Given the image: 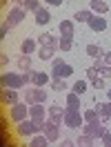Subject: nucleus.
<instances>
[{
    "label": "nucleus",
    "mask_w": 111,
    "mask_h": 147,
    "mask_svg": "<svg viewBox=\"0 0 111 147\" xmlns=\"http://www.w3.org/2000/svg\"><path fill=\"white\" fill-rule=\"evenodd\" d=\"M16 134H18V136L31 138V136H36V134H42V125H38L36 120L27 118V120H22V123L16 125Z\"/></svg>",
    "instance_id": "f257e3e1"
},
{
    "label": "nucleus",
    "mask_w": 111,
    "mask_h": 147,
    "mask_svg": "<svg viewBox=\"0 0 111 147\" xmlns=\"http://www.w3.org/2000/svg\"><path fill=\"white\" fill-rule=\"evenodd\" d=\"M47 100V92H42V87H25V102H27L29 107L31 105H38V102H42L45 105Z\"/></svg>",
    "instance_id": "f03ea898"
},
{
    "label": "nucleus",
    "mask_w": 111,
    "mask_h": 147,
    "mask_svg": "<svg viewBox=\"0 0 111 147\" xmlns=\"http://www.w3.org/2000/svg\"><path fill=\"white\" fill-rule=\"evenodd\" d=\"M0 85L9 87V89H22V87H27L25 80H22V74H11V71H5L0 76Z\"/></svg>",
    "instance_id": "7ed1b4c3"
},
{
    "label": "nucleus",
    "mask_w": 111,
    "mask_h": 147,
    "mask_svg": "<svg viewBox=\"0 0 111 147\" xmlns=\"http://www.w3.org/2000/svg\"><path fill=\"white\" fill-rule=\"evenodd\" d=\"M9 118L18 125V123H22V120H27L29 118V105L25 100H20L16 102V105H11L9 107Z\"/></svg>",
    "instance_id": "20e7f679"
},
{
    "label": "nucleus",
    "mask_w": 111,
    "mask_h": 147,
    "mask_svg": "<svg viewBox=\"0 0 111 147\" xmlns=\"http://www.w3.org/2000/svg\"><path fill=\"white\" fill-rule=\"evenodd\" d=\"M65 125L69 129H78L84 125V116L80 109H67L65 111Z\"/></svg>",
    "instance_id": "39448f33"
},
{
    "label": "nucleus",
    "mask_w": 111,
    "mask_h": 147,
    "mask_svg": "<svg viewBox=\"0 0 111 147\" xmlns=\"http://www.w3.org/2000/svg\"><path fill=\"white\" fill-rule=\"evenodd\" d=\"M29 118L36 120L38 125H42V123L49 118V111L45 109V105H42V102H38V105H31V107H29Z\"/></svg>",
    "instance_id": "423d86ee"
},
{
    "label": "nucleus",
    "mask_w": 111,
    "mask_h": 147,
    "mask_svg": "<svg viewBox=\"0 0 111 147\" xmlns=\"http://www.w3.org/2000/svg\"><path fill=\"white\" fill-rule=\"evenodd\" d=\"M42 134L49 138V143H56V140H60V125H56V123H51L47 118L42 123Z\"/></svg>",
    "instance_id": "0eeeda50"
},
{
    "label": "nucleus",
    "mask_w": 111,
    "mask_h": 147,
    "mask_svg": "<svg viewBox=\"0 0 111 147\" xmlns=\"http://www.w3.org/2000/svg\"><path fill=\"white\" fill-rule=\"evenodd\" d=\"M25 16H27V9H25V7H13V9L7 13V20H5V22H7L9 27H16V25H20V22L25 20Z\"/></svg>",
    "instance_id": "6e6552de"
},
{
    "label": "nucleus",
    "mask_w": 111,
    "mask_h": 147,
    "mask_svg": "<svg viewBox=\"0 0 111 147\" xmlns=\"http://www.w3.org/2000/svg\"><path fill=\"white\" fill-rule=\"evenodd\" d=\"M0 100H2V105H5V107H11V105L20 102L18 89H9V87H2V92H0Z\"/></svg>",
    "instance_id": "1a4fd4ad"
},
{
    "label": "nucleus",
    "mask_w": 111,
    "mask_h": 147,
    "mask_svg": "<svg viewBox=\"0 0 111 147\" xmlns=\"http://www.w3.org/2000/svg\"><path fill=\"white\" fill-rule=\"evenodd\" d=\"M104 131L107 129L102 127V123H84L82 125V134H87V136H91V138H102Z\"/></svg>",
    "instance_id": "9d476101"
},
{
    "label": "nucleus",
    "mask_w": 111,
    "mask_h": 147,
    "mask_svg": "<svg viewBox=\"0 0 111 147\" xmlns=\"http://www.w3.org/2000/svg\"><path fill=\"white\" fill-rule=\"evenodd\" d=\"M38 45L40 47H49V49H60V38H56L53 34H42L38 36Z\"/></svg>",
    "instance_id": "9b49d317"
},
{
    "label": "nucleus",
    "mask_w": 111,
    "mask_h": 147,
    "mask_svg": "<svg viewBox=\"0 0 111 147\" xmlns=\"http://www.w3.org/2000/svg\"><path fill=\"white\" fill-rule=\"evenodd\" d=\"M71 74H74V67H71V65H60V67H51V80H58V78H69V76H71Z\"/></svg>",
    "instance_id": "f8f14e48"
},
{
    "label": "nucleus",
    "mask_w": 111,
    "mask_h": 147,
    "mask_svg": "<svg viewBox=\"0 0 111 147\" xmlns=\"http://www.w3.org/2000/svg\"><path fill=\"white\" fill-rule=\"evenodd\" d=\"M87 25H89L91 31H104V29H107V18H104V16H98V13H93Z\"/></svg>",
    "instance_id": "ddd939ff"
},
{
    "label": "nucleus",
    "mask_w": 111,
    "mask_h": 147,
    "mask_svg": "<svg viewBox=\"0 0 111 147\" xmlns=\"http://www.w3.org/2000/svg\"><path fill=\"white\" fill-rule=\"evenodd\" d=\"M38 40L36 38H25V40H22V42H20V51H22V54H27V56H31V54H36L38 51Z\"/></svg>",
    "instance_id": "4468645a"
},
{
    "label": "nucleus",
    "mask_w": 111,
    "mask_h": 147,
    "mask_svg": "<svg viewBox=\"0 0 111 147\" xmlns=\"http://www.w3.org/2000/svg\"><path fill=\"white\" fill-rule=\"evenodd\" d=\"M89 9H91L93 13H98V16H104V13L111 11V7L104 2V0H91V2H89Z\"/></svg>",
    "instance_id": "2eb2a0df"
},
{
    "label": "nucleus",
    "mask_w": 111,
    "mask_h": 147,
    "mask_svg": "<svg viewBox=\"0 0 111 147\" xmlns=\"http://www.w3.org/2000/svg\"><path fill=\"white\" fill-rule=\"evenodd\" d=\"M47 83H51V74L33 71V80H31V85H33V87H45Z\"/></svg>",
    "instance_id": "dca6fc26"
},
{
    "label": "nucleus",
    "mask_w": 111,
    "mask_h": 147,
    "mask_svg": "<svg viewBox=\"0 0 111 147\" xmlns=\"http://www.w3.org/2000/svg\"><path fill=\"white\" fill-rule=\"evenodd\" d=\"M65 105H67V109H80V96L76 92H69L65 96Z\"/></svg>",
    "instance_id": "f3484780"
},
{
    "label": "nucleus",
    "mask_w": 111,
    "mask_h": 147,
    "mask_svg": "<svg viewBox=\"0 0 111 147\" xmlns=\"http://www.w3.org/2000/svg\"><path fill=\"white\" fill-rule=\"evenodd\" d=\"M36 16V25H49V20H51V13H49V9H45V7H40V9L33 13Z\"/></svg>",
    "instance_id": "a211bd4d"
},
{
    "label": "nucleus",
    "mask_w": 111,
    "mask_h": 147,
    "mask_svg": "<svg viewBox=\"0 0 111 147\" xmlns=\"http://www.w3.org/2000/svg\"><path fill=\"white\" fill-rule=\"evenodd\" d=\"M96 109L100 111V118L104 120V123L111 118V100H107V102H96Z\"/></svg>",
    "instance_id": "6ab92c4d"
},
{
    "label": "nucleus",
    "mask_w": 111,
    "mask_h": 147,
    "mask_svg": "<svg viewBox=\"0 0 111 147\" xmlns=\"http://www.w3.org/2000/svg\"><path fill=\"white\" fill-rule=\"evenodd\" d=\"M58 29H60V36H71L74 38V20H60Z\"/></svg>",
    "instance_id": "aec40b11"
},
{
    "label": "nucleus",
    "mask_w": 111,
    "mask_h": 147,
    "mask_svg": "<svg viewBox=\"0 0 111 147\" xmlns=\"http://www.w3.org/2000/svg\"><path fill=\"white\" fill-rule=\"evenodd\" d=\"M82 116H84V123H100V111L96 109V107H93V109H84L82 111Z\"/></svg>",
    "instance_id": "412c9836"
},
{
    "label": "nucleus",
    "mask_w": 111,
    "mask_h": 147,
    "mask_svg": "<svg viewBox=\"0 0 111 147\" xmlns=\"http://www.w3.org/2000/svg\"><path fill=\"white\" fill-rule=\"evenodd\" d=\"M29 147H49V138L45 134H36V136H31Z\"/></svg>",
    "instance_id": "4be33fe9"
},
{
    "label": "nucleus",
    "mask_w": 111,
    "mask_h": 147,
    "mask_svg": "<svg viewBox=\"0 0 111 147\" xmlns=\"http://www.w3.org/2000/svg\"><path fill=\"white\" fill-rule=\"evenodd\" d=\"M16 65H18V69H20V71H27V69H31V56H27V54L18 56Z\"/></svg>",
    "instance_id": "5701e85b"
},
{
    "label": "nucleus",
    "mask_w": 111,
    "mask_h": 147,
    "mask_svg": "<svg viewBox=\"0 0 111 147\" xmlns=\"http://www.w3.org/2000/svg\"><path fill=\"white\" fill-rule=\"evenodd\" d=\"M93 16L91 9H78L74 13V20H78V22H89V18Z\"/></svg>",
    "instance_id": "b1692460"
},
{
    "label": "nucleus",
    "mask_w": 111,
    "mask_h": 147,
    "mask_svg": "<svg viewBox=\"0 0 111 147\" xmlns=\"http://www.w3.org/2000/svg\"><path fill=\"white\" fill-rule=\"evenodd\" d=\"M53 49H49V47H38V51H36V56L40 58V60H53Z\"/></svg>",
    "instance_id": "393cba45"
},
{
    "label": "nucleus",
    "mask_w": 111,
    "mask_h": 147,
    "mask_svg": "<svg viewBox=\"0 0 111 147\" xmlns=\"http://www.w3.org/2000/svg\"><path fill=\"white\" fill-rule=\"evenodd\" d=\"M76 145H78V147H93V145H96V138L87 136V134H82V136H78Z\"/></svg>",
    "instance_id": "a878e982"
},
{
    "label": "nucleus",
    "mask_w": 111,
    "mask_h": 147,
    "mask_svg": "<svg viewBox=\"0 0 111 147\" xmlns=\"http://www.w3.org/2000/svg\"><path fill=\"white\" fill-rule=\"evenodd\" d=\"M71 49H74V38L60 36V51H71Z\"/></svg>",
    "instance_id": "bb28decb"
},
{
    "label": "nucleus",
    "mask_w": 111,
    "mask_h": 147,
    "mask_svg": "<svg viewBox=\"0 0 111 147\" xmlns=\"http://www.w3.org/2000/svg\"><path fill=\"white\" fill-rule=\"evenodd\" d=\"M87 56H91V58H104V51L98 45H87Z\"/></svg>",
    "instance_id": "cd10ccee"
},
{
    "label": "nucleus",
    "mask_w": 111,
    "mask_h": 147,
    "mask_svg": "<svg viewBox=\"0 0 111 147\" xmlns=\"http://www.w3.org/2000/svg\"><path fill=\"white\" fill-rule=\"evenodd\" d=\"M89 85H91L93 89H104V85H107V78H102L100 74H98V76H93L91 80H89Z\"/></svg>",
    "instance_id": "c85d7f7f"
},
{
    "label": "nucleus",
    "mask_w": 111,
    "mask_h": 147,
    "mask_svg": "<svg viewBox=\"0 0 111 147\" xmlns=\"http://www.w3.org/2000/svg\"><path fill=\"white\" fill-rule=\"evenodd\" d=\"M87 85H89V80H76L74 87H71V92H76L78 96H80V94L87 92Z\"/></svg>",
    "instance_id": "c756f323"
},
{
    "label": "nucleus",
    "mask_w": 111,
    "mask_h": 147,
    "mask_svg": "<svg viewBox=\"0 0 111 147\" xmlns=\"http://www.w3.org/2000/svg\"><path fill=\"white\" fill-rule=\"evenodd\" d=\"M51 89H53V92H67V80H65V78L51 80Z\"/></svg>",
    "instance_id": "7c9ffc66"
},
{
    "label": "nucleus",
    "mask_w": 111,
    "mask_h": 147,
    "mask_svg": "<svg viewBox=\"0 0 111 147\" xmlns=\"http://www.w3.org/2000/svg\"><path fill=\"white\" fill-rule=\"evenodd\" d=\"M25 9H27V11H33V13H36V11L40 9V0H27V2H25Z\"/></svg>",
    "instance_id": "2f4dec72"
},
{
    "label": "nucleus",
    "mask_w": 111,
    "mask_h": 147,
    "mask_svg": "<svg viewBox=\"0 0 111 147\" xmlns=\"http://www.w3.org/2000/svg\"><path fill=\"white\" fill-rule=\"evenodd\" d=\"M47 111H49V116H53V114H65V111H67V107L62 109L60 105H51V107H47Z\"/></svg>",
    "instance_id": "473e14b6"
},
{
    "label": "nucleus",
    "mask_w": 111,
    "mask_h": 147,
    "mask_svg": "<svg viewBox=\"0 0 111 147\" xmlns=\"http://www.w3.org/2000/svg\"><path fill=\"white\" fill-rule=\"evenodd\" d=\"M22 80H25V85H31V80H33V69L22 71Z\"/></svg>",
    "instance_id": "72a5a7b5"
},
{
    "label": "nucleus",
    "mask_w": 111,
    "mask_h": 147,
    "mask_svg": "<svg viewBox=\"0 0 111 147\" xmlns=\"http://www.w3.org/2000/svg\"><path fill=\"white\" fill-rule=\"evenodd\" d=\"M49 120L56 123V125H60V123H65V114H53V116H49Z\"/></svg>",
    "instance_id": "f704fd0d"
},
{
    "label": "nucleus",
    "mask_w": 111,
    "mask_h": 147,
    "mask_svg": "<svg viewBox=\"0 0 111 147\" xmlns=\"http://www.w3.org/2000/svg\"><path fill=\"white\" fill-rule=\"evenodd\" d=\"M100 140H102V147H111V131H104V136Z\"/></svg>",
    "instance_id": "c9c22d12"
},
{
    "label": "nucleus",
    "mask_w": 111,
    "mask_h": 147,
    "mask_svg": "<svg viewBox=\"0 0 111 147\" xmlns=\"http://www.w3.org/2000/svg\"><path fill=\"white\" fill-rule=\"evenodd\" d=\"M104 65H107V63H104V58H93V65H91V67H96V69L100 71V69L104 67Z\"/></svg>",
    "instance_id": "e433bc0d"
},
{
    "label": "nucleus",
    "mask_w": 111,
    "mask_h": 147,
    "mask_svg": "<svg viewBox=\"0 0 111 147\" xmlns=\"http://www.w3.org/2000/svg\"><path fill=\"white\" fill-rule=\"evenodd\" d=\"M100 76H102V78H111V65H104V67H102Z\"/></svg>",
    "instance_id": "4c0bfd02"
},
{
    "label": "nucleus",
    "mask_w": 111,
    "mask_h": 147,
    "mask_svg": "<svg viewBox=\"0 0 111 147\" xmlns=\"http://www.w3.org/2000/svg\"><path fill=\"white\" fill-rule=\"evenodd\" d=\"M9 25H7V22H5V20H2V27H0V38H7V31H9Z\"/></svg>",
    "instance_id": "58836bf2"
},
{
    "label": "nucleus",
    "mask_w": 111,
    "mask_h": 147,
    "mask_svg": "<svg viewBox=\"0 0 111 147\" xmlns=\"http://www.w3.org/2000/svg\"><path fill=\"white\" fill-rule=\"evenodd\" d=\"M60 147H78V145H76V140H69V138H65V140H60Z\"/></svg>",
    "instance_id": "ea45409f"
},
{
    "label": "nucleus",
    "mask_w": 111,
    "mask_h": 147,
    "mask_svg": "<svg viewBox=\"0 0 111 147\" xmlns=\"http://www.w3.org/2000/svg\"><path fill=\"white\" fill-rule=\"evenodd\" d=\"M60 65H65V60H62V56H56L53 60H51V67H60Z\"/></svg>",
    "instance_id": "a19ab883"
},
{
    "label": "nucleus",
    "mask_w": 111,
    "mask_h": 147,
    "mask_svg": "<svg viewBox=\"0 0 111 147\" xmlns=\"http://www.w3.org/2000/svg\"><path fill=\"white\" fill-rule=\"evenodd\" d=\"M0 63H2V67H7V65H9V56L2 54V56H0Z\"/></svg>",
    "instance_id": "79ce46f5"
},
{
    "label": "nucleus",
    "mask_w": 111,
    "mask_h": 147,
    "mask_svg": "<svg viewBox=\"0 0 111 147\" xmlns=\"http://www.w3.org/2000/svg\"><path fill=\"white\" fill-rule=\"evenodd\" d=\"M45 2H49V5H53V7H60L65 0H45Z\"/></svg>",
    "instance_id": "37998d69"
},
{
    "label": "nucleus",
    "mask_w": 111,
    "mask_h": 147,
    "mask_svg": "<svg viewBox=\"0 0 111 147\" xmlns=\"http://www.w3.org/2000/svg\"><path fill=\"white\" fill-rule=\"evenodd\" d=\"M104 63L111 65V51H107V54H104Z\"/></svg>",
    "instance_id": "c03bdc74"
},
{
    "label": "nucleus",
    "mask_w": 111,
    "mask_h": 147,
    "mask_svg": "<svg viewBox=\"0 0 111 147\" xmlns=\"http://www.w3.org/2000/svg\"><path fill=\"white\" fill-rule=\"evenodd\" d=\"M107 100H111V89H107Z\"/></svg>",
    "instance_id": "a18cd8bd"
},
{
    "label": "nucleus",
    "mask_w": 111,
    "mask_h": 147,
    "mask_svg": "<svg viewBox=\"0 0 111 147\" xmlns=\"http://www.w3.org/2000/svg\"><path fill=\"white\" fill-rule=\"evenodd\" d=\"M5 147H16V145H13V143H7V145H5Z\"/></svg>",
    "instance_id": "49530a36"
},
{
    "label": "nucleus",
    "mask_w": 111,
    "mask_h": 147,
    "mask_svg": "<svg viewBox=\"0 0 111 147\" xmlns=\"http://www.w3.org/2000/svg\"><path fill=\"white\" fill-rule=\"evenodd\" d=\"M9 2H20V0H9Z\"/></svg>",
    "instance_id": "de8ad7c7"
},
{
    "label": "nucleus",
    "mask_w": 111,
    "mask_h": 147,
    "mask_svg": "<svg viewBox=\"0 0 111 147\" xmlns=\"http://www.w3.org/2000/svg\"><path fill=\"white\" fill-rule=\"evenodd\" d=\"M109 16H111V11H109Z\"/></svg>",
    "instance_id": "09e8293b"
}]
</instances>
